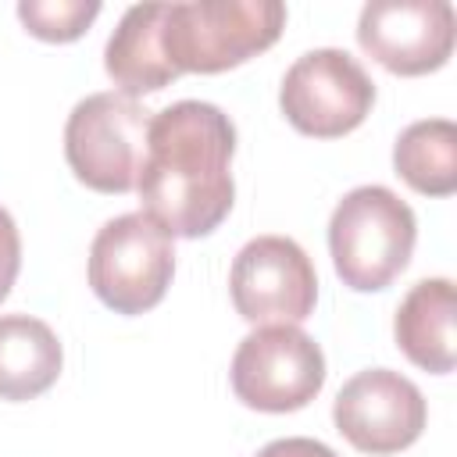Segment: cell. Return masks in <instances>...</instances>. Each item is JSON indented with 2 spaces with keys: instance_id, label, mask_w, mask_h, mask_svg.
Listing matches in <instances>:
<instances>
[{
  "instance_id": "obj_4",
  "label": "cell",
  "mask_w": 457,
  "mask_h": 457,
  "mask_svg": "<svg viewBox=\"0 0 457 457\" xmlns=\"http://www.w3.org/2000/svg\"><path fill=\"white\" fill-rule=\"evenodd\" d=\"M175 275L171 236L143 211L111 218L89 246V286L114 314L157 307Z\"/></svg>"
},
{
  "instance_id": "obj_2",
  "label": "cell",
  "mask_w": 457,
  "mask_h": 457,
  "mask_svg": "<svg viewBox=\"0 0 457 457\" xmlns=\"http://www.w3.org/2000/svg\"><path fill=\"white\" fill-rule=\"evenodd\" d=\"M286 29L278 0L164 4V46L179 75H218L264 54Z\"/></svg>"
},
{
  "instance_id": "obj_8",
  "label": "cell",
  "mask_w": 457,
  "mask_h": 457,
  "mask_svg": "<svg viewBox=\"0 0 457 457\" xmlns=\"http://www.w3.org/2000/svg\"><path fill=\"white\" fill-rule=\"evenodd\" d=\"M228 293L250 325H300L314 314L318 275L289 236H257L236 253Z\"/></svg>"
},
{
  "instance_id": "obj_10",
  "label": "cell",
  "mask_w": 457,
  "mask_h": 457,
  "mask_svg": "<svg viewBox=\"0 0 457 457\" xmlns=\"http://www.w3.org/2000/svg\"><path fill=\"white\" fill-rule=\"evenodd\" d=\"M457 14L446 0H371L357 18V43L393 75L439 71L453 54Z\"/></svg>"
},
{
  "instance_id": "obj_5",
  "label": "cell",
  "mask_w": 457,
  "mask_h": 457,
  "mask_svg": "<svg viewBox=\"0 0 457 457\" xmlns=\"http://www.w3.org/2000/svg\"><path fill=\"white\" fill-rule=\"evenodd\" d=\"M150 111L121 93H93L79 100L64 125V157L75 179L96 193L136 189L146 154Z\"/></svg>"
},
{
  "instance_id": "obj_14",
  "label": "cell",
  "mask_w": 457,
  "mask_h": 457,
  "mask_svg": "<svg viewBox=\"0 0 457 457\" xmlns=\"http://www.w3.org/2000/svg\"><path fill=\"white\" fill-rule=\"evenodd\" d=\"M396 175L425 196H450L457 189V125L450 118H421L393 143Z\"/></svg>"
},
{
  "instance_id": "obj_11",
  "label": "cell",
  "mask_w": 457,
  "mask_h": 457,
  "mask_svg": "<svg viewBox=\"0 0 457 457\" xmlns=\"http://www.w3.org/2000/svg\"><path fill=\"white\" fill-rule=\"evenodd\" d=\"M104 68L121 89V96L161 93L179 79L164 46V4H136L121 14L107 39Z\"/></svg>"
},
{
  "instance_id": "obj_3",
  "label": "cell",
  "mask_w": 457,
  "mask_h": 457,
  "mask_svg": "<svg viewBox=\"0 0 457 457\" xmlns=\"http://www.w3.org/2000/svg\"><path fill=\"white\" fill-rule=\"evenodd\" d=\"M418 239L414 211L386 186L350 189L328 218V253L343 286L386 289L411 261Z\"/></svg>"
},
{
  "instance_id": "obj_15",
  "label": "cell",
  "mask_w": 457,
  "mask_h": 457,
  "mask_svg": "<svg viewBox=\"0 0 457 457\" xmlns=\"http://www.w3.org/2000/svg\"><path fill=\"white\" fill-rule=\"evenodd\" d=\"M100 14L96 0H21L18 18L21 25L46 43H71L79 39L93 18Z\"/></svg>"
},
{
  "instance_id": "obj_12",
  "label": "cell",
  "mask_w": 457,
  "mask_h": 457,
  "mask_svg": "<svg viewBox=\"0 0 457 457\" xmlns=\"http://www.w3.org/2000/svg\"><path fill=\"white\" fill-rule=\"evenodd\" d=\"M457 293L450 278H421L400 300L393 318V336L403 357L432 375H446L457 364L453 346Z\"/></svg>"
},
{
  "instance_id": "obj_9",
  "label": "cell",
  "mask_w": 457,
  "mask_h": 457,
  "mask_svg": "<svg viewBox=\"0 0 457 457\" xmlns=\"http://www.w3.org/2000/svg\"><path fill=\"white\" fill-rule=\"evenodd\" d=\"M332 421L361 453H400L425 432L428 407L421 389L389 368L357 371L332 400Z\"/></svg>"
},
{
  "instance_id": "obj_1",
  "label": "cell",
  "mask_w": 457,
  "mask_h": 457,
  "mask_svg": "<svg viewBox=\"0 0 457 457\" xmlns=\"http://www.w3.org/2000/svg\"><path fill=\"white\" fill-rule=\"evenodd\" d=\"M236 125L207 100H179L150 118L139 164L143 214L171 239L211 236L232 211Z\"/></svg>"
},
{
  "instance_id": "obj_13",
  "label": "cell",
  "mask_w": 457,
  "mask_h": 457,
  "mask_svg": "<svg viewBox=\"0 0 457 457\" xmlns=\"http://www.w3.org/2000/svg\"><path fill=\"white\" fill-rule=\"evenodd\" d=\"M64 364L57 332L32 314H0V400L46 393Z\"/></svg>"
},
{
  "instance_id": "obj_7",
  "label": "cell",
  "mask_w": 457,
  "mask_h": 457,
  "mask_svg": "<svg viewBox=\"0 0 457 457\" xmlns=\"http://www.w3.org/2000/svg\"><path fill=\"white\" fill-rule=\"evenodd\" d=\"M375 104V82L368 71L336 46H318L300 54L278 89V107L286 121L314 139H339L353 132Z\"/></svg>"
},
{
  "instance_id": "obj_17",
  "label": "cell",
  "mask_w": 457,
  "mask_h": 457,
  "mask_svg": "<svg viewBox=\"0 0 457 457\" xmlns=\"http://www.w3.org/2000/svg\"><path fill=\"white\" fill-rule=\"evenodd\" d=\"M257 457H339L332 446L307 439V436H289V439H271L268 446L257 450Z\"/></svg>"
},
{
  "instance_id": "obj_16",
  "label": "cell",
  "mask_w": 457,
  "mask_h": 457,
  "mask_svg": "<svg viewBox=\"0 0 457 457\" xmlns=\"http://www.w3.org/2000/svg\"><path fill=\"white\" fill-rule=\"evenodd\" d=\"M18 268H21V236H18L14 218L0 207V300L11 293Z\"/></svg>"
},
{
  "instance_id": "obj_6",
  "label": "cell",
  "mask_w": 457,
  "mask_h": 457,
  "mask_svg": "<svg viewBox=\"0 0 457 457\" xmlns=\"http://www.w3.org/2000/svg\"><path fill=\"white\" fill-rule=\"evenodd\" d=\"M228 378L236 400L253 411H300L325 386V353L296 325H261L236 346Z\"/></svg>"
}]
</instances>
